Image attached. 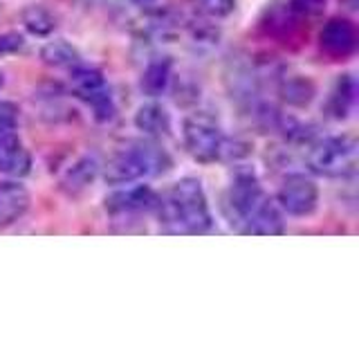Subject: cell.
Segmentation results:
<instances>
[{
	"label": "cell",
	"mask_w": 359,
	"mask_h": 337,
	"mask_svg": "<svg viewBox=\"0 0 359 337\" xmlns=\"http://www.w3.org/2000/svg\"><path fill=\"white\" fill-rule=\"evenodd\" d=\"M32 168V155L16 128H0V176L22 178Z\"/></svg>",
	"instance_id": "10"
},
{
	"label": "cell",
	"mask_w": 359,
	"mask_h": 337,
	"mask_svg": "<svg viewBox=\"0 0 359 337\" xmlns=\"http://www.w3.org/2000/svg\"><path fill=\"white\" fill-rule=\"evenodd\" d=\"M173 166L168 155L160 144L151 138L128 140L117 146L108 162L104 164V180L108 185L123 187L133 183H144L149 178L164 176Z\"/></svg>",
	"instance_id": "3"
},
{
	"label": "cell",
	"mask_w": 359,
	"mask_h": 337,
	"mask_svg": "<svg viewBox=\"0 0 359 337\" xmlns=\"http://www.w3.org/2000/svg\"><path fill=\"white\" fill-rule=\"evenodd\" d=\"M194 7L200 16L224 18L236 9V0H194Z\"/></svg>",
	"instance_id": "19"
},
{
	"label": "cell",
	"mask_w": 359,
	"mask_h": 337,
	"mask_svg": "<svg viewBox=\"0 0 359 337\" xmlns=\"http://www.w3.org/2000/svg\"><path fill=\"white\" fill-rule=\"evenodd\" d=\"M171 79H173V61L168 56H155L144 67L140 86L149 97H160L171 86Z\"/></svg>",
	"instance_id": "15"
},
{
	"label": "cell",
	"mask_w": 359,
	"mask_h": 337,
	"mask_svg": "<svg viewBox=\"0 0 359 337\" xmlns=\"http://www.w3.org/2000/svg\"><path fill=\"white\" fill-rule=\"evenodd\" d=\"M319 48L323 54H328L334 61L348 59V56L357 50L355 22L341 16L330 18L319 32Z\"/></svg>",
	"instance_id": "9"
},
{
	"label": "cell",
	"mask_w": 359,
	"mask_h": 337,
	"mask_svg": "<svg viewBox=\"0 0 359 337\" xmlns=\"http://www.w3.org/2000/svg\"><path fill=\"white\" fill-rule=\"evenodd\" d=\"M276 202L280 211L290 213V216H312L319 207V187L306 173H287L278 185Z\"/></svg>",
	"instance_id": "7"
},
{
	"label": "cell",
	"mask_w": 359,
	"mask_h": 337,
	"mask_svg": "<svg viewBox=\"0 0 359 337\" xmlns=\"http://www.w3.org/2000/svg\"><path fill=\"white\" fill-rule=\"evenodd\" d=\"M135 128L144 133V138H166L171 135V112H168L162 104L157 101H146L135 112Z\"/></svg>",
	"instance_id": "13"
},
{
	"label": "cell",
	"mask_w": 359,
	"mask_h": 337,
	"mask_svg": "<svg viewBox=\"0 0 359 337\" xmlns=\"http://www.w3.org/2000/svg\"><path fill=\"white\" fill-rule=\"evenodd\" d=\"M67 72H70V93L93 110V117L97 121L108 124L115 119L117 115L115 99L110 95V86L104 72L83 61L70 67Z\"/></svg>",
	"instance_id": "6"
},
{
	"label": "cell",
	"mask_w": 359,
	"mask_h": 337,
	"mask_svg": "<svg viewBox=\"0 0 359 337\" xmlns=\"http://www.w3.org/2000/svg\"><path fill=\"white\" fill-rule=\"evenodd\" d=\"M357 140L353 135H328L317 142H310L308 166L312 173L321 178H353L357 173Z\"/></svg>",
	"instance_id": "5"
},
{
	"label": "cell",
	"mask_w": 359,
	"mask_h": 337,
	"mask_svg": "<svg viewBox=\"0 0 359 337\" xmlns=\"http://www.w3.org/2000/svg\"><path fill=\"white\" fill-rule=\"evenodd\" d=\"M22 25H25V29L34 34V37H48V34L54 32L56 20L45 7L34 5L22 11Z\"/></svg>",
	"instance_id": "18"
},
{
	"label": "cell",
	"mask_w": 359,
	"mask_h": 337,
	"mask_svg": "<svg viewBox=\"0 0 359 337\" xmlns=\"http://www.w3.org/2000/svg\"><path fill=\"white\" fill-rule=\"evenodd\" d=\"M157 200L160 196L155 194V189L144 183H133L123 185V189L106 198V211L110 216H135V213L155 211Z\"/></svg>",
	"instance_id": "8"
},
{
	"label": "cell",
	"mask_w": 359,
	"mask_h": 337,
	"mask_svg": "<svg viewBox=\"0 0 359 337\" xmlns=\"http://www.w3.org/2000/svg\"><path fill=\"white\" fill-rule=\"evenodd\" d=\"M3 86H5V74L0 72V90H3Z\"/></svg>",
	"instance_id": "25"
},
{
	"label": "cell",
	"mask_w": 359,
	"mask_h": 337,
	"mask_svg": "<svg viewBox=\"0 0 359 337\" xmlns=\"http://www.w3.org/2000/svg\"><path fill=\"white\" fill-rule=\"evenodd\" d=\"M99 168L101 166L97 162V157H93V155L79 157V160L63 173V178H61V189L65 191L67 196L83 194L88 187H93L95 178L99 173Z\"/></svg>",
	"instance_id": "14"
},
{
	"label": "cell",
	"mask_w": 359,
	"mask_h": 337,
	"mask_svg": "<svg viewBox=\"0 0 359 337\" xmlns=\"http://www.w3.org/2000/svg\"><path fill=\"white\" fill-rule=\"evenodd\" d=\"M357 104V81L353 72H344L337 77L334 86L330 88L328 101H325V115L334 121H344L353 115Z\"/></svg>",
	"instance_id": "11"
},
{
	"label": "cell",
	"mask_w": 359,
	"mask_h": 337,
	"mask_svg": "<svg viewBox=\"0 0 359 337\" xmlns=\"http://www.w3.org/2000/svg\"><path fill=\"white\" fill-rule=\"evenodd\" d=\"M278 95L285 104L303 108V106H310V101L317 95V88H314L310 77L285 74V77H280V81H278Z\"/></svg>",
	"instance_id": "16"
},
{
	"label": "cell",
	"mask_w": 359,
	"mask_h": 337,
	"mask_svg": "<svg viewBox=\"0 0 359 337\" xmlns=\"http://www.w3.org/2000/svg\"><path fill=\"white\" fill-rule=\"evenodd\" d=\"M41 59L45 65L50 67H63V70H70L76 63H81V54L74 48L70 41L65 39H54V41H48L41 48Z\"/></svg>",
	"instance_id": "17"
},
{
	"label": "cell",
	"mask_w": 359,
	"mask_h": 337,
	"mask_svg": "<svg viewBox=\"0 0 359 337\" xmlns=\"http://www.w3.org/2000/svg\"><path fill=\"white\" fill-rule=\"evenodd\" d=\"M325 3L328 0H287V7L297 18H314L323 14Z\"/></svg>",
	"instance_id": "20"
},
{
	"label": "cell",
	"mask_w": 359,
	"mask_h": 337,
	"mask_svg": "<svg viewBox=\"0 0 359 337\" xmlns=\"http://www.w3.org/2000/svg\"><path fill=\"white\" fill-rule=\"evenodd\" d=\"M29 191L20 183L7 180L0 183V227L18 223L29 209Z\"/></svg>",
	"instance_id": "12"
},
{
	"label": "cell",
	"mask_w": 359,
	"mask_h": 337,
	"mask_svg": "<svg viewBox=\"0 0 359 337\" xmlns=\"http://www.w3.org/2000/svg\"><path fill=\"white\" fill-rule=\"evenodd\" d=\"M182 140L187 153L202 164L218 162L233 153L218 117H213L209 110L189 112L182 121Z\"/></svg>",
	"instance_id": "4"
},
{
	"label": "cell",
	"mask_w": 359,
	"mask_h": 337,
	"mask_svg": "<svg viewBox=\"0 0 359 337\" xmlns=\"http://www.w3.org/2000/svg\"><path fill=\"white\" fill-rule=\"evenodd\" d=\"M224 216L241 234L278 236L285 232L283 211L265 194L254 168H236L222 200Z\"/></svg>",
	"instance_id": "1"
},
{
	"label": "cell",
	"mask_w": 359,
	"mask_h": 337,
	"mask_svg": "<svg viewBox=\"0 0 359 337\" xmlns=\"http://www.w3.org/2000/svg\"><path fill=\"white\" fill-rule=\"evenodd\" d=\"M133 5H137V7H142V9H149V7H153L157 0H130Z\"/></svg>",
	"instance_id": "23"
},
{
	"label": "cell",
	"mask_w": 359,
	"mask_h": 337,
	"mask_svg": "<svg viewBox=\"0 0 359 337\" xmlns=\"http://www.w3.org/2000/svg\"><path fill=\"white\" fill-rule=\"evenodd\" d=\"M18 124V106L14 101L0 99V128H16Z\"/></svg>",
	"instance_id": "22"
},
{
	"label": "cell",
	"mask_w": 359,
	"mask_h": 337,
	"mask_svg": "<svg viewBox=\"0 0 359 337\" xmlns=\"http://www.w3.org/2000/svg\"><path fill=\"white\" fill-rule=\"evenodd\" d=\"M157 216L168 234H209L213 230L211 207L198 178H182L157 200Z\"/></svg>",
	"instance_id": "2"
},
{
	"label": "cell",
	"mask_w": 359,
	"mask_h": 337,
	"mask_svg": "<svg viewBox=\"0 0 359 337\" xmlns=\"http://www.w3.org/2000/svg\"><path fill=\"white\" fill-rule=\"evenodd\" d=\"M344 5H346L348 9H357V0H344Z\"/></svg>",
	"instance_id": "24"
},
{
	"label": "cell",
	"mask_w": 359,
	"mask_h": 337,
	"mask_svg": "<svg viewBox=\"0 0 359 337\" xmlns=\"http://www.w3.org/2000/svg\"><path fill=\"white\" fill-rule=\"evenodd\" d=\"M25 48V39L18 32H0V56L16 54Z\"/></svg>",
	"instance_id": "21"
}]
</instances>
